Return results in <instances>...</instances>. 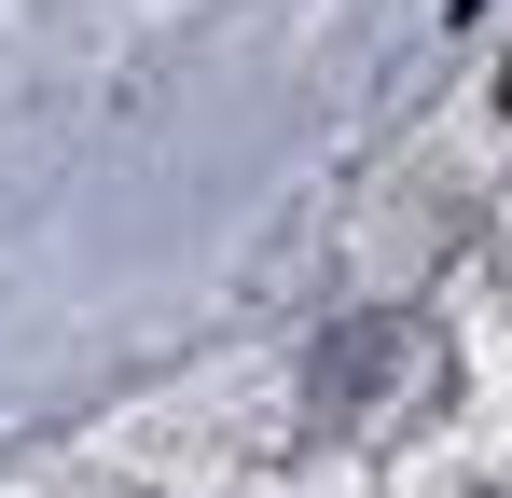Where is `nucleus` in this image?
<instances>
[{
    "instance_id": "1",
    "label": "nucleus",
    "mask_w": 512,
    "mask_h": 498,
    "mask_svg": "<svg viewBox=\"0 0 512 498\" xmlns=\"http://www.w3.org/2000/svg\"><path fill=\"white\" fill-rule=\"evenodd\" d=\"M499 111H512V70H499Z\"/></svg>"
}]
</instances>
